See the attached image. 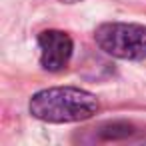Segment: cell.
Segmentation results:
<instances>
[{"mask_svg": "<svg viewBox=\"0 0 146 146\" xmlns=\"http://www.w3.org/2000/svg\"><path fill=\"white\" fill-rule=\"evenodd\" d=\"M60 2H64V4H76V2H82V0H60Z\"/></svg>", "mask_w": 146, "mask_h": 146, "instance_id": "5", "label": "cell"}, {"mask_svg": "<svg viewBox=\"0 0 146 146\" xmlns=\"http://www.w3.org/2000/svg\"><path fill=\"white\" fill-rule=\"evenodd\" d=\"M102 52L120 60H146V26L132 22H104L94 30Z\"/></svg>", "mask_w": 146, "mask_h": 146, "instance_id": "2", "label": "cell"}, {"mask_svg": "<svg viewBox=\"0 0 146 146\" xmlns=\"http://www.w3.org/2000/svg\"><path fill=\"white\" fill-rule=\"evenodd\" d=\"M132 132H134V128L130 124L114 122V124H106L100 128V138L102 140H118V138H128Z\"/></svg>", "mask_w": 146, "mask_h": 146, "instance_id": "4", "label": "cell"}, {"mask_svg": "<svg viewBox=\"0 0 146 146\" xmlns=\"http://www.w3.org/2000/svg\"><path fill=\"white\" fill-rule=\"evenodd\" d=\"M100 108L98 98L82 88L54 86L36 92L30 98L28 110L34 118L50 124L82 122L92 118Z\"/></svg>", "mask_w": 146, "mask_h": 146, "instance_id": "1", "label": "cell"}, {"mask_svg": "<svg viewBox=\"0 0 146 146\" xmlns=\"http://www.w3.org/2000/svg\"><path fill=\"white\" fill-rule=\"evenodd\" d=\"M72 38L62 30H44L38 34L40 66L48 72H60L72 58Z\"/></svg>", "mask_w": 146, "mask_h": 146, "instance_id": "3", "label": "cell"}]
</instances>
